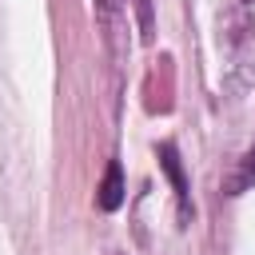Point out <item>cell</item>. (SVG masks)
<instances>
[{
    "label": "cell",
    "instance_id": "1",
    "mask_svg": "<svg viewBox=\"0 0 255 255\" xmlns=\"http://www.w3.org/2000/svg\"><path fill=\"white\" fill-rule=\"evenodd\" d=\"M219 44L227 48L223 92L231 100H243L255 84V16H251V8L227 4L219 12Z\"/></svg>",
    "mask_w": 255,
    "mask_h": 255
},
{
    "label": "cell",
    "instance_id": "6",
    "mask_svg": "<svg viewBox=\"0 0 255 255\" xmlns=\"http://www.w3.org/2000/svg\"><path fill=\"white\" fill-rule=\"evenodd\" d=\"M100 4H104V8H108V12H112V8H116V4H120V0H100Z\"/></svg>",
    "mask_w": 255,
    "mask_h": 255
},
{
    "label": "cell",
    "instance_id": "3",
    "mask_svg": "<svg viewBox=\"0 0 255 255\" xmlns=\"http://www.w3.org/2000/svg\"><path fill=\"white\" fill-rule=\"evenodd\" d=\"M255 187V143L231 163V171L223 175V191L227 195H243V191H251Z\"/></svg>",
    "mask_w": 255,
    "mask_h": 255
},
{
    "label": "cell",
    "instance_id": "7",
    "mask_svg": "<svg viewBox=\"0 0 255 255\" xmlns=\"http://www.w3.org/2000/svg\"><path fill=\"white\" fill-rule=\"evenodd\" d=\"M235 4H243V8H251V4H255V0H235Z\"/></svg>",
    "mask_w": 255,
    "mask_h": 255
},
{
    "label": "cell",
    "instance_id": "5",
    "mask_svg": "<svg viewBox=\"0 0 255 255\" xmlns=\"http://www.w3.org/2000/svg\"><path fill=\"white\" fill-rule=\"evenodd\" d=\"M131 8H135V20H139V40L151 44V32H155V24H151V0H131Z\"/></svg>",
    "mask_w": 255,
    "mask_h": 255
},
{
    "label": "cell",
    "instance_id": "4",
    "mask_svg": "<svg viewBox=\"0 0 255 255\" xmlns=\"http://www.w3.org/2000/svg\"><path fill=\"white\" fill-rule=\"evenodd\" d=\"M96 203H100V211H116V207L124 203V171H120L116 159H112L108 171H104V183H100V191H96Z\"/></svg>",
    "mask_w": 255,
    "mask_h": 255
},
{
    "label": "cell",
    "instance_id": "2",
    "mask_svg": "<svg viewBox=\"0 0 255 255\" xmlns=\"http://www.w3.org/2000/svg\"><path fill=\"white\" fill-rule=\"evenodd\" d=\"M155 155H159V167H163V175H167V179H171V187H175L179 215L187 219V215H191V199H187V175H183V163H179V151H175V143H159V147H155Z\"/></svg>",
    "mask_w": 255,
    "mask_h": 255
}]
</instances>
